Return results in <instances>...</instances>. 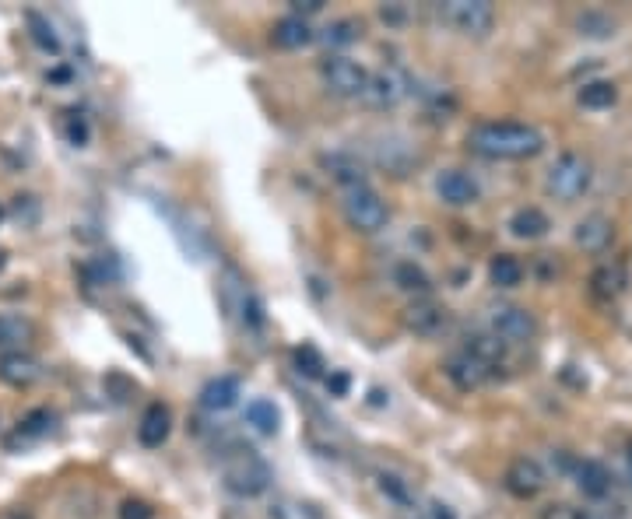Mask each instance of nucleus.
<instances>
[{"label": "nucleus", "mask_w": 632, "mask_h": 519, "mask_svg": "<svg viewBox=\"0 0 632 519\" xmlns=\"http://www.w3.org/2000/svg\"><path fill=\"white\" fill-rule=\"evenodd\" d=\"M467 148L482 158H499V162H517V158H534L541 148H545V137L541 130L527 127V123H513V120H489L471 127L467 134Z\"/></svg>", "instance_id": "f257e3e1"}, {"label": "nucleus", "mask_w": 632, "mask_h": 519, "mask_svg": "<svg viewBox=\"0 0 632 519\" xmlns=\"http://www.w3.org/2000/svg\"><path fill=\"white\" fill-rule=\"evenodd\" d=\"M222 481L232 495L239 498H257L271 488L274 474L271 463L250 446H232L229 453L222 456Z\"/></svg>", "instance_id": "f03ea898"}, {"label": "nucleus", "mask_w": 632, "mask_h": 519, "mask_svg": "<svg viewBox=\"0 0 632 519\" xmlns=\"http://www.w3.org/2000/svg\"><path fill=\"white\" fill-rule=\"evenodd\" d=\"M345 221L362 235H376L380 228H387L390 221V207L373 186H355V190L345 193Z\"/></svg>", "instance_id": "7ed1b4c3"}, {"label": "nucleus", "mask_w": 632, "mask_h": 519, "mask_svg": "<svg viewBox=\"0 0 632 519\" xmlns=\"http://www.w3.org/2000/svg\"><path fill=\"white\" fill-rule=\"evenodd\" d=\"M408 95H411V74L397 64H387V67H380V71L369 74L362 102H366L369 109H394V106H401Z\"/></svg>", "instance_id": "20e7f679"}, {"label": "nucleus", "mask_w": 632, "mask_h": 519, "mask_svg": "<svg viewBox=\"0 0 632 519\" xmlns=\"http://www.w3.org/2000/svg\"><path fill=\"white\" fill-rule=\"evenodd\" d=\"M320 78H324L327 92L338 95V99H362L369 71L352 57H324L320 60Z\"/></svg>", "instance_id": "39448f33"}, {"label": "nucleus", "mask_w": 632, "mask_h": 519, "mask_svg": "<svg viewBox=\"0 0 632 519\" xmlns=\"http://www.w3.org/2000/svg\"><path fill=\"white\" fill-rule=\"evenodd\" d=\"M590 176H594V172H590L587 158L566 151V155L555 158V165L548 169V193H555L559 200H576L587 193Z\"/></svg>", "instance_id": "423d86ee"}, {"label": "nucleus", "mask_w": 632, "mask_h": 519, "mask_svg": "<svg viewBox=\"0 0 632 519\" xmlns=\"http://www.w3.org/2000/svg\"><path fill=\"white\" fill-rule=\"evenodd\" d=\"M439 15L464 36H485L496 25V11L489 0H446V4H439Z\"/></svg>", "instance_id": "0eeeda50"}, {"label": "nucleus", "mask_w": 632, "mask_h": 519, "mask_svg": "<svg viewBox=\"0 0 632 519\" xmlns=\"http://www.w3.org/2000/svg\"><path fill=\"white\" fill-rule=\"evenodd\" d=\"M404 330L415 337H439L446 330V323H450V309L443 306V302H436L432 295H425V299H415L408 309H404Z\"/></svg>", "instance_id": "6e6552de"}, {"label": "nucleus", "mask_w": 632, "mask_h": 519, "mask_svg": "<svg viewBox=\"0 0 632 519\" xmlns=\"http://www.w3.org/2000/svg\"><path fill=\"white\" fill-rule=\"evenodd\" d=\"M489 320L492 337H499L503 344H527L538 334V323H534V316L524 306H496Z\"/></svg>", "instance_id": "1a4fd4ad"}, {"label": "nucleus", "mask_w": 632, "mask_h": 519, "mask_svg": "<svg viewBox=\"0 0 632 519\" xmlns=\"http://www.w3.org/2000/svg\"><path fill=\"white\" fill-rule=\"evenodd\" d=\"M376 141H380V144H373L376 165L387 169V172H394V176H408V169L418 162L415 144H411L404 134H380Z\"/></svg>", "instance_id": "9d476101"}, {"label": "nucleus", "mask_w": 632, "mask_h": 519, "mask_svg": "<svg viewBox=\"0 0 632 519\" xmlns=\"http://www.w3.org/2000/svg\"><path fill=\"white\" fill-rule=\"evenodd\" d=\"M443 372H446V379H450L457 390H478L482 383H489L496 372L489 369V365L482 362V358H474L471 351H453L450 358H446V365H443Z\"/></svg>", "instance_id": "9b49d317"}, {"label": "nucleus", "mask_w": 632, "mask_h": 519, "mask_svg": "<svg viewBox=\"0 0 632 519\" xmlns=\"http://www.w3.org/2000/svg\"><path fill=\"white\" fill-rule=\"evenodd\" d=\"M43 379V362L29 351H11L0 355V383L15 386V390H29Z\"/></svg>", "instance_id": "f8f14e48"}, {"label": "nucleus", "mask_w": 632, "mask_h": 519, "mask_svg": "<svg viewBox=\"0 0 632 519\" xmlns=\"http://www.w3.org/2000/svg\"><path fill=\"white\" fill-rule=\"evenodd\" d=\"M436 193H439V200H443V204H450V207H467V204H474V200L482 197L478 183H474V179L467 176V172H460V169L439 172V176H436Z\"/></svg>", "instance_id": "ddd939ff"}, {"label": "nucleus", "mask_w": 632, "mask_h": 519, "mask_svg": "<svg viewBox=\"0 0 632 519\" xmlns=\"http://www.w3.org/2000/svg\"><path fill=\"white\" fill-rule=\"evenodd\" d=\"M169 432H173V414L162 400H151L141 414V425H137V439H141V446L158 449L169 439Z\"/></svg>", "instance_id": "4468645a"}, {"label": "nucleus", "mask_w": 632, "mask_h": 519, "mask_svg": "<svg viewBox=\"0 0 632 519\" xmlns=\"http://www.w3.org/2000/svg\"><path fill=\"white\" fill-rule=\"evenodd\" d=\"M506 488H510L517 498H534L541 488H545V470H541V463L531 460V456L513 460L510 470H506Z\"/></svg>", "instance_id": "2eb2a0df"}, {"label": "nucleus", "mask_w": 632, "mask_h": 519, "mask_svg": "<svg viewBox=\"0 0 632 519\" xmlns=\"http://www.w3.org/2000/svg\"><path fill=\"white\" fill-rule=\"evenodd\" d=\"M320 165L327 169V176L334 183H341L345 190H355V186H366V165L352 155V151H331V155L320 158Z\"/></svg>", "instance_id": "dca6fc26"}, {"label": "nucleus", "mask_w": 632, "mask_h": 519, "mask_svg": "<svg viewBox=\"0 0 632 519\" xmlns=\"http://www.w3.org/2000/svg\"><path fill=\"white\" fill-rule=\"evenodd\" d=\"M36 337V323L29 316L18 313H0V355H11V351H25Z\"/></svg>", "instance_id": "f3484780"}, {"label": "nucleus", "mask_w": 632, "mask_h": 519, "mask_svg": "<svg viewBox=\"0 0 632 519\" xmlns=\"http://www.w3.org/2000/svg\"><path fill=\"white\" fill-rule=\"evenodd\" d=\"M239 397H243V386H239L236 376H218L211 379V383H204L201 390V407L211 414H222L229 411V407L239 404Z\"/></svg>", "instance_id": "a211bd4d"}, {"label": "nucleus", "mask_w": 632, "mask_h": 519, "mask_svg": "<svg viewBox=\"0 0 632 519\" xmlns=\"http://www.w3.org/2000/svg\"><path fill=\"white\" fill-rule=\"evenodd\" d=\"M313 39H316V32L309 29V22H302V18H295V15L274 22V29H271V43L278 46V50H302V46H309Z\"/></svg>", "instance_id": "6ab92c4d"}, {"label": "nucleus", "mask_w": 632, "mask_h": 519, "mask_svg": "<svg viewBox=\"0 0 632 519\" xmlns=\"http://www.w3.org/2000/svg\"><path fill=\"white\" fill-rule=\"evenodd\" d=\"M53 428H57V414H53L50 407H36V411H29L22 421H18V432H15V439H11L8 446H15V442L29 446V442L46 439V435H50Z\"/></svg>", "instance_id": "aec40b11"}, {"label": "nucleus", "mask_w": 632, "mask_h": 519, "mask_svg": "<svg viewBox=\"0 0 632 519\" xmlns=\"http://www.w3.org/2000/svg\"><path fill=\"white\" fill-rule=\"evenodd\" d=\"M576 484L587 498H604L611 491V474L604 463L597 460H580L576 463Z\"/></svg>", "instance_id": "412c9836"}, {"label": "nucleus", "mask_w": 632, "mask_h": 519, "mask_svg": "<svg viewBox=\"0 0 632 519\" xmlns=\"http://www.w3.org/2000/svg\"><path fill=\"white\" fill-rule=\"evenodd\" d=\"M573 239L576 246L583 249H604L611 242V221L604 218V214H590V218H583L580 225H576Z\"/></svg>", "instance_id": "4be33fe9"}, {"label": "nucleus", "mask_w": 632, "mask_h": 519, "mask_svg": "<svg viewBox=\"0 0 632 519\" xmlns=\"http://www.w3.org/2000/svg\"><path fill=\"white\" fill-rule=\"evenodd\" d=\"M548 228H552V221H548V214L541 207H520L510 218V232L517 239H541Z\"/></svg>", "instance_id": "5701e85b"}, {"label": "nucleus", "mask_w": 632, "mask_h": 519, "mask_svg": "<svg viewBox=\"0 0 632 519\" xmlns=\"http://www.w3.org/2000/svg\"><path fill=\"white\" fill-rule=\"evenodd\" d=\"M316 39H320L327 50H345V46H352L362 39V22H355V18H338V22L327 25Z\"/></svg>", "instance_id": "b1692460"}, {"label": "nucleus", "mask_w": 632, "mask_h": 519, "mask_svg": "<svg viewBox=\"0 0 632 519\" xmlns=\"http://www.w3.org/2000/svg\"><path fill=\"white\" fill-rule=\"evenodd\" d=\"M246 425L260 435H274L281 428L278 407H274L271 400H250V404H246Z\"/></svg>", "instance_id": "393cba45"}, {"label": "nucleus", "mask_w": 632, "mask_h": 519, "mask_svg": "<svg viewBox=\"0 0 632 519\" xmlns=\"http://www.w3.org/2000/svg\"><path fill=\"white\" fill-rule=\"evenodd\" d=\"M464 351H471L474 358H482L485 365H489L492 372L503 365V358H506V344L499 341V337H489V334H471L467 337V344H464Z\"/></svg>", "instance_id": "a878e982"}, {"label": "nucleus", "mask_w": 632, "mask_h": 519, "mask_svg": "<svg viewBox=\"0 0 632 519\" xmlns=\"http://www.w3.org/2000/svg\"><path fill=\"white\" fill-rule=\"evenodd\" d=\"M489 278L496 288H517L520 281H524V264H520L517 256L499 253L496 260L489 264Z\"/></svg>", "instance_id": "bb28decb"}, {"label": "nucleus", "mask_w": 632, "mask_h": 519, "mask_svg": "<svg viewBox=\"0 0 632 519\" xmlns=\"http://www.w3.org/2000/svg\"><path fill=\"white\" fill-rule=\"evenodd\" d=\"M394 281H397V288H404V292H411L415 299H425L429 295V274L422 271L418 264H411V260H404V264H397L394 267Z\"/></svg>", "instance_id": "cd10ccee"}, {"label": "nucleus", "mask_w": 632, "mask_h": 519, "mask_svg": "<svg viewBox=\"0 0 632 519\" xmlns=\"http://www.w3.org/2000/svg\"><path fill=\"white\" fill-rule=\"evenodd\" d=\"M590 288H594L597 299H615L618 292L625 288V271L618 264H604L594 271V278H590Z\"/></svg>", "instance_id": "c85d7f7f"}, {"label": "nucleus", "mask_w": 632, "mask_h": 519, "mask_svg": "<svg viewBox=\"0 0 632 519\" xmlns=\"http://www.w3.org/2000/svg\"><path fill=\"white\" fill-rule=\"evenodd\" d=\"M615 99H618V88L611 85V81H587V85L580 88L583 109H608L615 106Z\"/></svg>", "instance_id": "c756f323"}, {"label": "nucleus", "mask_w": 632, "mask_h": 519, "mask_svg": "<svg viewBox=\"0 0 632 519\" xmlns=\"http://www.w3.org/2000/svg\"><path fill=\"white\" fill-rule=\"evenodd\" d=\"M25 22H29V29H32V43L39 46L43 53H60V39H57V32H53V25L46 22L39 11H29L25 15Z\"/></svg>", "instance_id": "7c9ffc66"}, {"label": "nucleus", "mask_w": 632, "mask_h": 519, "mask_svg": "<svg viewBox=\"0 0 632 519\" xmlns=\"http://www.w3.org/2000/svg\"><path fill=\"white\" fill-rule=\"evenodd\" d=\"M576 29H580V36H587V39H608V36H615V18L601 15V11H587V15H580Z\"/></svg>", "instance_id": "2f4dec72"}, {"label": "nucleus", "mask_w": 632, "mask_h": 519, "mask_svg": "<svg viewBox=\"0 0 632 519\" xmlns=\"http://www.w3.org/2000/svg\"><path fill=\"white\" fill-rule=\"evenodd\" d=\"M39 214H43V204H39L36 193H18L15 204H11V218H15L22 228L39 225Z\"/></svg>", "instance_id": "473e14b6"}, {"label": "nucleus", "mask_w": 632, "mask_h": 519, "mask_svg": "<svg viewBox=\"0 0 632 519\" xmlns=\"http://www.w3.org/2000/svg\"><path fill=\"white\" fill-rule=\"evenodd\" d=\"M295 369H299L306 379H320L327 365H324V358H320V351L302 344V348H295Z\"/></svg>", "instance_id": "72a5a7b5"}, {"label": "nucleus", "mask_w": 632, "mask_h": 519, "mask_svg": "<svg viewBox=\"0 0 632 519\" xmlns=\"http://www.w3.org/2000/svg\"><path fill=\"white\" fill-rule=\"evenodd\" d=\"M376 481H380V491L390 498V502H397V505H411V502H415V495H411L408 481H401V477H394V474H380V477H376Z\"/></svg>", "instance_id": "f704fd0d"}, {"label": "nucleus", "mask_w": 632, "mask_h": 519, "mask_svg": "<svg viewBox=\"0 0 632 519\" xmlns=\"http://www.w3.org/2000/svg\"><path fill=\"white\" fill-rule=\"evenodd\" d=\"M120 519H155V509H151L144 498H123L120 509H116Z\"/></svg>", "instance_id": "c9c22d12"}, {"label": "nucleus", "mask_w": 632, "mask_h": 519, "mask_svg": "<svg viewBox=\"0 0 632 519\" xmlns=\"http://www.w3.org/2000/svg\"><path fill=\"white\" fill-rule=\"evenodd\" d=\"M316 11H324V0H295L292 4V15L302 18V22H306L309 15H316Z\"/></svg>", "instance_id": "e433bc0d"}, {"label": "nucleus", "mask_w": 632, "mask_h": 519, "mask_svg": "<svg viewBox=\"0 0 632 519\" xmlns=\"http://www.w3.org/2000/svg\"><path fill=\"white\" fill-rule=\"evenodd\" d=\"M327 390H331L334 397H341V393L348 390V376H345V372H334V376H327Z\"/></svg>", "instance_id": "4c0bfd02"}, {"label": "nucleus", "mask_w": 632, "mask_h": 519, "mask_svg": "<svg viewBox=\"0 0 632 519\" xmlns=\"http://www.w3.org/2000/svg\"><path fill=\"white\" fill-rule=\"evenodd\" d=\"M0 519H32V512H25V509H11V512H4Z\"/></svg>", "instance_id": "58836bf2"}, {"label": "nucleus", "mask_w": 632, "mask_h": 519, "mask_svg": "<svg viewBox=\"0 0 632 519\" xmlns=\"http://www.w3.org/2000/svg\"><path fill=\"white\" fill-rule=\"evenodd\" d=\"M432 516H436V519H453V512L446 509V505H436V509H432Z\"/></svg>", "instance_id": "ea45409f"}, {"label": "nucleus", "mask_w": 632, "mask_h": 519, "mask_svg": "<svg viewBox=\"0 0 632 519\" xmlns=\"http://www.w3.org/2000/svg\"><path fill=\"white\" fill-rule=\"evenodd\" d=\"M4 267H8V249H0V274H4Z\"/></svg>", "instance_id": "a19ab883"}, {"label": "nucleus", "mask_w": 632, "mask_h": 519, "mask_svg": "<svg viewBox=\"0 0 632 519\" xmlns=\"http://www.w3.org/2000/svg\"><path fill=\"white\" fill-rule=\"evenodd\" d=\"M4 218H8V211H4V204H0V225H4Z\"/></svg>", "instance_id": "79ce46f5"}, {"label": "nucleus", "mask_w": 632, "mask_h": 519, "mask_svg": "<svg viewBox=\"0 0 632 519\" xmlns=\"http://www.w3.org/2000/svg\"><path fill=\"white\" fill-rule=\"evenodd\" d=\"M629 477H632V449H629Z\"/></svg>", "instance_id": "37998d69"}]
</instances>
